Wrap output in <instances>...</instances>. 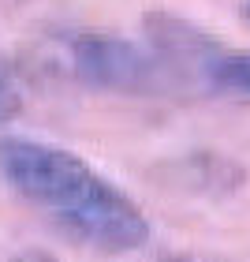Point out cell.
Masks as SVG:
<instances>
[{
  "label": "cell",
  "instance_id": "obj_1",
  "mask_svg": "<svg viewBox=\"0 0 250 262\" xmlns=\"http://www.w3.org/2000/svg\"><path fill=\"white\" fill-rule=\"evenodd\" d=\"M0 180L71 240L101 255H127L149 240V221L138 202L64 146L19 135L0 139Z\"/></svg>",
  "mask_w": 250,
  "mask_h": 262
},
{
  "label": "cell",
  "instance_id": "obj_2",
  "mask_svg": "<svg viewBox=\"0 0 250 262\" xmlns=\"http://www.w3.org/2000/svg\"><path fill=\"white\" fill-rule=\"evenodd\" d=\"M71 71L86 86L112 94H149L161 79L157 53H146L127 38L97 30L71 38Z\"/></svg>",
  "mask_w": 250,
  "mask_h": 262
},
{
  "label": "cell",
  "instance_id": "obj_3",
  "mask_svg": "<svg viewBox=\"0 0 250 262\" xmlns=\"http://www.w3.org/2000/svg\"><path fill=\"white\" fill-rule=\"evenodd\" d=\"M202 82L224 98L250 101V49H224L220 45L202 68Z\"/></svg>",
  "mask_w": 250,
  "mask_h": 262
},
{
  "label": "cell",
  "instance_id": "obj_4",
  "mask_svg": "<svg viewBox=\"0 0 250 262\" xmlns=\"http://www.w3.org/2000/svg\"><path fill=\"white\" fill-rule=\"evenodd\" d=\"M19 109H22V86H19L11 64L0 56V124H8Z\"/></svg>",
  "mask_w": 250,
  "mask_h": 262
},
{
  "label": "cell",
  "instance_id": "obj_5",
  "mask_svg": "<svg viewBox=\"0 0 250 262\" xmlns=\"http://www.w3.org/2000/svg\"><path fill=\"white\" fill-rule=\"evenodd\" d=\"M8 262H56V255H49V251H45V247H27V251L11 255Z\"/></svg>",
  "mask_w": 250,
  "mask_h": 262
},
{
  "label": "cell",
  "instance_id": "obj_6",
  "mask_svg": "<svg viewBox=\"0 0 250 262\" xmlns=\"http://www.w3.org/2000/svg\"><path fill=\"white\" fill-rule=\"evenodd\" d=\"M22 4H30V0H0V11H15Z\"/></svg>",
  "mask_w": 250,
  "mask_h": 262
},
{
  "label": "cell",
  "instance_id": "obj_7",
  "mask_svg": "<svg viewBox=\"0 0 250 262\" xmlns=\"http://www.w3.org/2000/svg\"><path fill=\"white\" fill-rule=\"evenodd\" d=\"M161 262H190V258H180V255H172V258H161Z\"/></svg>",
  "mask_w": 250,
  "mask_h": 262
},
{
  "label": "cell",
  "instance_id": "obj_8",
  "mask_svg": "<svg viewBox=\"0 0 250 262\" xmlns=\"http://www.w3.org/2000/svg\"><path fill=\"white\" fill-rule=\"evenodd\" d=\"M243 15H246V19H250V8H246V11H243Z\"/></svg>",
  "mask_w": 250,
  "mask_h": 262
}]
</instances>
